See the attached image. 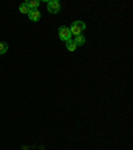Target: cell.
<instances>
[{"label":"cell","mask_w":133,"mask_h":150,"mask_svg":"<svg viewBox=\"0 0 133 150\" xmlns=\"http://www.w3.org/2000/svg\"><path fill=\"white\" fill-rule=\"evenodd\" d=\"M65 47H67V50L71 51V52H72V51L76 50V47H77V46L75 44V42H73V40H68L67 43H65Z\"/></svg>","instance_id":"obj_8"},{"label":"cell","mask_w":133,"mask_h":150,"mask_svg":"<svg viewBox=\"0 0 133 150\" xmlns=\"http://www.w3.org/2000/svg\"><path fill=\"white\" fill-rule=\"evenodd\" d=\"M75 44H76V46H83L84 43H85V38L83 36V35H77V36L75 38Z\"/></svg>","instance_id":"obj_5"},{"label":"cell","mask_w":133,"mask_h":150,"mask_svg":"<svg viewBox=\"0 0 133 150\" xmlns=\"http://www.w3.org/2000/svg\"><path fill=\"white\" fill-rule=\"evenodd\" d=\"M19 11H20V12H22V13H27V15H28V12H29V11H31V8H29V7H28L27 1H25V3L20 4V7H19Z\"/></svg>","instance_id":"obj_6"},{"label":"cell","mask_w":133,"mask_h":150,"mask_svg":"<svg viewBox=\"0 0 133 150\" xmlns=\"http://www.w3.org/2000/svg\"><path fill=\"white\" fill-rule=\"evenodd\" d=\"M28 18L31 19L32 22H37V20H40L41 13L39 9H31V11L28 12Z\"/></svg>","instance_id":"obj_4"},{"label":"cell","mask_w":133,"mask_h":150,"mask_svg":"<svg viewBox=\"0 0 133 150\" xmlns=\"http://www.w3.org/2000/svg\"><path fill=\"white\" fill-rule=\"evenodd\" d=\"M7 51H8V46H7V43H4V42H0V55L6 54Z\"/></svg>","instance_id":"obj_9"},{"label":"cell","mask_w":133,"mask_h":150,"mask_svg":"<svg viewBox=\"0 0 133 150\" xmlns=\"http://www.w3.org/2000/svg\"><path fill=\"white\" fill-rule=\"evenodd\" d=\"M47 7H48V11H49L51 13H59L60 8H61V6H60V3L57 0H51V1H48Z\"/></svg>","instance_id":"obj_3"},{"label":"cell","mask_w":133,"mask_h":150,"mask_svg":"<svg viewBox=\"0 0 133 150\" xmlns=\"http://www.w3.org/2000/svg\"><path fill=\"white\" fill-rule=\"evenodd\" d=\"M28 7L31 9H37V7H39V4H40V1L39 0H29V1H27Z\"/></svg>","instance_id":"obj_7"},{"label":"cell","mask_w":133,"mask_h":150,"mask_svg":"<svg viewBox=\"0 0 133 150\" xmlns=\"http://www.w3.org/2000/svg\"><path fill=\"white\" fill-rule=\"evenodd\" d=\"M85 23L81 22V20H76V22L72 23L71 28H69V31H71V35H75V36H77V35H83V31L85 30Z\"/></svg>","instance_id":"obj_1"},{"label":"cell","mask_w":133,"mask_h":150,"mask_svg":"<svg viewBox=\"0 0 133 150\" xmlns=\"http://www.w3.org/2000/svg\"><path fill=\"white\" fill-rule=\"evenodd\" d=\"M71 31H69V28L68 27H60L59 28V38L61 39V40H64V42H68V40H71Z\"/></svg>","instance_id":"obj_2"}]
</instances>
